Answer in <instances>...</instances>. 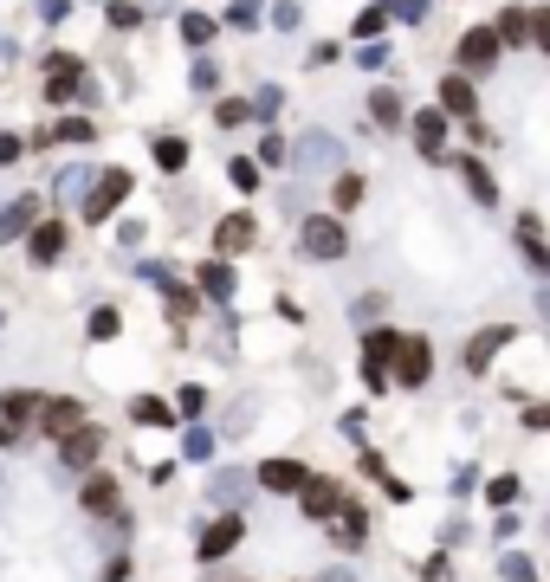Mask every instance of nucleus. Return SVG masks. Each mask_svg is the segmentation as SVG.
Instances as JSON below:
<instances>
[{
	"instance_id": "1",
	"label": "nucleus",
	"mask_w": 550,
	"mask_h": 582,
	"mask_svg": "<svg viewBox=\"0 0 550 582\" xmlns=\"http://www.w3.org/2000/svg\"><path fill=\"white\" fill-rule=\"evenodd\" d=\"M130 188H136V175L104 169L98 182H91V194H85V220H91V227H104V214H117V207L130 201Z\"/></svg>"
},
{
	"instance_id": "2",
	"label": "nucleus",
	"mask_w": 550,
	"mask_h": 582,
	"mask_svg": "<svg viewBox=\"0 0 550 582\" xmlns=\"http://www.w3.org/2000/svg\"><path fill=\"white\" fill-rule=\"evenodd\" d=\"M402 350L395 330H363V388H389V363Z\"/></svg>"
},
{
	"instance_id": "3",
	"label": "nucleus",
	"mask_w": 550,
	"mask_h": 582,
	"mask_svg": "<svg viewBox=\"0 0 550 582\" xmlns=\"http://www.w3.org/2000/svg\"><path fill=\"white\" fill-rule=\"evenodd\" d=\"M298 246H305L311 259H343V253H350V233H343L330 214H311L305 233H298Z\"/></svg>"
},
{
	"instance_id": "4",
	"label": "nucleus",
	"mask_w": 550,
	"mask_h": 582,
	"mask_svg": "<svg viewBox=\"0 0 550 582\" xmlns=\"http://www.w3.org/2000/svg\"><path fill=\"white\" fill-rule=\"evenodd\" d=\"M98 453H104V427H78V434H65L59 440V466L65 473H91V466H98Z\"/></svg>"
},
{
	"instance_id": "5",
	"label": "nucleus",
	"mask_w": 550,
	"mask_h": 582,
	"mask_svg": "<svg viewBox=\"0 0 550 582\" xmlns=\"http://www.w3.org/2000/svg\"><path fill=\"white\" fill-rule=\"evenodd\" d=\"M240 537H246V524H240V511H220V518L208 524V531H201V563H220V557H233V550H240Z\"/></svg>"
},
{
	"instance_id": "6",
	"label": "nucleus",
	"mask_w": 550,
	"mask_h": 582,
	"mask_svg": "<svg viewBox=\"0 0 550 582\" xmlns=\"http://www.w3.org/2000/svg\"><path fill=\"white\" fill-rule=\"evenodd\" d=\"M505 343H512V324H486V330H479V337L460 350V369H466V376H486V369H492V356H499Z\"/></svg>"
},
{
	"instance_id": "7",
	"label": "nucleus",
	"mask_w": 550,
	"mask_h": 582,
	"mask_svg": "<svg viewBox=\"0 0 550 582\" xmlns=\"http://www.w3.org/2000/svg\"><path fill=\"white\" fill-rule=\"evenodd\" d=\"M434 376V350H428V337H402V350H395V382L402 388H421Z\"/></svg>"
},
{
	"instance_id": "8",
	"label": "nucleus",
	"mask_w": 550,
	"mask_h": 582,
	"mask_svg": "<svg viewBox=\"0 0 550 582\" xmlns=\"http://www.w3.org/2000/svg\"><path fill=\"white\" fill-rule=\"evenodd\" d=\"M33 227H39V194H13V201L0 207V246H7V240H26Z\"/></svg>"
},
{
	"instance_id": "9",
	"label": "nucleus",
	"mask_w": 550,
	"mask_h": 582,
	"mask_svg": "<svg viewBox=\"0 0 550 582\" xmlns=\"http://www.w3.org/2000/svg\"><path fill=\"white\" fill-rule=\"evenodd\" d=\"M253 485H259V492H285V498H292V492H305V485H311V473L298 460H266L253 473Z\"/></svg>"
},
{
	"instance_id": "10",
	"label": "nucleus",
	"mask_w": 550,
	"mask_h": 582,
	"mask_svg": "<svg viewBox=\"0 0 550 582\" xmlns=\"http://www.w3.org/2000/svg\"><path fill=\"white\" fill-rule=\"evenodd\" d=\"M330 537H337V550H363V537H369V511L356 505V498H343L337 518H330Z\"/></svg>"
},
{
	"instance_id": "11",
	"label": "nucleus",
	"mask_w": 550,
	"mask_h": 582,
	"mask_svg": "<svg viewBox=\"0 0 550 582\" xmlns=\"http://www.w3.org/2000/svg\"><path fill=\"white\" fill-rule=\"evenodd\" d=\"M78 85H85V65L72 59V52H52L46 59V97L59 104V97H78Z\"/></svg>"
},
{
	"instance_id": "12",
	"label": "nucleus",
	"mask_w": 550,
	"mask_h": 582,
	"mask_svg": "<svg viewBox=\"0 0 550 582\" xmlns=\"http://www.w3.org/2000/svg\"><path fill=\"white\" fill-rule=\"evenodd\" d=\"M460 65H473V72L499 65V33H492V26H473V33H460Z\"/></svg>"
},
{
	"instance_id": "13",
	"label": "nucleus",
	"mask_w": 550,
	"mask_h": 582,
	"mask_svg": "<svg viewBox=\"0 0 550 582\" xmlns=\"http://www.w3.org/2000/svg\"><path fill=\"white\" fill-rule=\"evenodd\" d=\"M343 498H350V492H343L337 479H311L305 492H298V505H305V518H337Z\"/></svg>"
},
{
	"instance_id": "14",
	"label": "nucleus",
	"mask_w": 550,
	"mask_h": 582,
	"mask_svg": "<svg viewBox=\"0 0 550 582\" xmlns=\"http://www.w3.org/2000/svg\"><path fill=\"white\" fill-rule=\"evenodd\" d=\"M78 427H85V408H78V401H46V408H39V434L65 440V434H78Z\"/></svg>"
},
{
	"instance_id": "15",
	"label": "nucleus",
	"mask_w": 550,
	"mask_h": 582,
	"mask_svg": "<svg viewBox=\"0 0 550 582\" xmlns=\"http://www.w3.org/2000/svg\"><path fill=\"white\" fill-rule=\"evenodd\" d=\"M259 240V220L253 214H227V220H220V233H214V246H220V253H246V246H253Z\"/></svg>"
},
{
	"instance_id": "16",
	"label": "nucleus",
	"mask_w": 550,
	"mask_h": 582,
	"mask_svg": "<svg viewBox=\"0 0 550 582\" xmlns=\"http://www.w3.org/2000/svg\"><path fill=\"white\" fill-rule=\"evenodd\" d=\"M26 253H33V266H52V259L65 253V227L59 220H39V227L26 233Z\"/></svg>"
},
{
	"instance_id": "17",
	"label": "nucleus",
	"mask_w": 550,
	"mask_h": 582,
	"mask_svg": "<svg viewBox=\"0 0 550 582\" xmlns=\"http://www.w3.org/2000/svg\"><path fill=\"white\" fill-rule=\"evenodd\" d=\"M298 169H343V149H337V136H305L298 143Z\"/></svg>"
},
{
	"instance_id": "18",
	"label": "nucleus",
	"mask_w": 550,
	"mask_h": 582,
	"mask_svg": "<svg viewBox=\"0 0 550 582\" xmlns=\"http://www.w3.org/2000/svg\"><path fill=\"white\" fill-rule=\"evenodd\" d=\"M440 110H447V117H473V110H479V97H473V85H466L460 72L440 78Z\"/></svg>"
},
{
	"instance_id": "19",
	"label": "nucleus",
	"mask_w": 550,
	"mask_h": 582,
	"mask_svg": "<svg viewBox=\"0 0 550 582\" xmlns=\"http://www.w3.org/2000/svg\"><path fill=\"white\" fill-rule=\"evenodd\" d=\"M415 143H421V156H440V143H447V110H415Z\"/></svg>"
},
{
	"instance_id": "20",
	"label": "nucleus",
	"mask_w": 550,
	"mask_h": 582,
	"mask_svg": "<svg viewBox=\"0 0 550 582\" xmlns=\"http://www.w3.org/2000/svg\"><path fill=\"white\" fill-rule=\"evenodd\" d=\"M130 421H136V427H175V408H169L162 395H136V401H130Z\"/></svg>"
},
{
	"instance_id": "21",
	"label": "nucleus",
	"mask_w": 550,
	"mask_h": 582,
	"mask_svg": "<svg viewBox=\"0 0 550 582\" xmlns=\"http://www.w3.org/2000/svg\"><path fill=\"white\" fill-rule=\"evenodd\" d=\"M201 298H214V304H227L233 298V266H227V259H214V266H201Z\"/></svg>"
},
{
	"instance_id": "22",
	"label": "nucleus",
	"mask_w": 550,
	"mask_h": 582,
	"mask_svg": "<svg viewBox=\"0 0 550 582\" xmlns=\"http://www.w3.org/2000/svg\"><path fill=\"white\" fill-rule=\"evenodd\" d=\"M85 511H104V518L117 511V479L110 473H85Z\"/></svg>"
},
{
	"instance_id": "23",
	"label": "nucleus",
	"mask_w": 550,
	"mask_h": 582,
	"mask_svg": "<svg viewBox=\"0 0 550 582\" xmlns=\"http://www.w3.org/2000/svg\"><path fill=\"white\" fill-rule=\"evenodd\" d=\"M39 408H46V395H33V388H13V395L0 401V414H7L13 427H20V421H39Z\"/></svg>"
},
{
	"instance_id": "24",
	"label": "nucleus",
	"mask_w": 550,
	"mask_h": 582,
	"mask_svg": "<svg viewBox=\"0 0 550 582\" xmlns=\"http://www.w3.org/2000/svg\"><path fill=\"white\" fill-rule=\"evenodd\" d=\"M91 136H98V123L65 117V123H52V130H39V143H91Z\"/></svg>"
},
{
	"instance_id": "25",
	"label": "nucleus",
	"mask_w": 550,
	"mask_h": 582,
	"mask_svg": "<svg viewBox=\"0 0 550 582\" xmlns=\"http://www.w3.org/2000/svg\"><path fill=\"white\" fill-rule=\"evenodd\" d=\"M492 33H499V46H525V39H531V13L505 7V13H499V26H492Z\"/></svg>"
},
{
	"instance_id": "26",
	"label": "nucleus",
	"mask_w": 550,
	"mask_h": 582,
	"mask_svg": "<svg viewBox=\"0 0 550 582\" xmlns=\"http://www.w3.org/2000/svg\"><path fill=\"white\" fill-rule=\"evenodd\" d=\"M453 169H460V175H466V188H473V201H486V207H492V201H499V188H492V175H486V162H466V156H460V162H453Z\"/></svg>"
},
{
	"instance_id": "27",
	"label": "nucleus",
	"mask_w": 550,
	"mask_h": 582,
	"mask_svg": "<svg viewBox=\"0 0 550 582\" xmlns=\"http://www.w3.org/2000/svg\"><path fill=\"white\" fill-rule=\"evenodd\" d=\"M518 246H525L531 266H550V253H544V240H538V214H518Z\"/></svg>"
},
{
	"instance_id": "28",
	"label": "nucleus",
	"mask_w": 550,
	"mask_h": 582,
	"mask_svg": "<svg viewBox=\"0 0 550 582\" xmlns=\"http://www.w3.org/2000/svg\"><path fill=\"white\" fill-rule=\"evenodd\" d=\"M246 485H253V479H246V473H214V485H208V492H214L220 505L233 511V505H240V498H246Z\"/></svg>"
},
{
	"instance_id": "29",
	"label": "nucleus",
	"mask_w": 550,
	"mask_h": 582,
	"mask_svg": "<svg viewBox=\"0 0 550 582\" xmlns=\"http://www.w3.org/2000/svg\"><path fill=\"white\" fill-rule=\"evenodd\" d=\"M91 337H98V343H110V337H117V330H123V317H117V304H98V311H91Z\"/></svg>"
},
{
	"instance_id": "30",
	"label": "nucleus",
	"mask_w": 550,
	"mask_h": 582,
	"mask_svg": "<svg viewBox=\"0 0 550 582\" xmlns=\"http://www.w3.org/2000/svg\"><path fill=\"white\" fill-rule=\"evenodd\" d=\"M369 117H376L382 130H389V123H402V97H395V91H376V97H369Z\"/></svg>"
},
{
	"instance_id": "31",
	"label": "nucleus",
	"mask_w": 550,
	"mask_h": 582,
	"mask_svg": "<svg viewBox=\"0 0 550 582\" xmlns=\"http://www.w3.org/2000/svg\"><path fill=\"white\" fill-rule=\"evenodd\" d=\"M214 117H220V130H246V123H253V104H240V97H227V104H220Z\"/></svg>"
},
{
	"instance_id": "32",
	"label": "nucleus",
	"mask_w": 550,
	"mask_h": 582,
	"mask_svg": "<svg viewBox=\"0 0 550 582\" xmlns=\"http://www.w3.org/2000/svg\"><path fill=\"white\" fill-rule=\"evenodd\" d=\"M259 20H266L259 0H233V7H227V26H240V33H246V26H259Z\"/></svg>"
},
{
	"instance_id": "33",
	"label": "nucleus",
	"mask_w": 550,
	"mask_h": 582,
	"mask_svg": "<svg viewBox=\"0 0 550 582\" xmlns=\"http://www.w3.org/2000/svg\"><path fill=\"white\" fill-rule=\"evenodd\" d=\"M182 39H188V46H208V39H214V20H208V13H188V20H182Z\"/></svg>"
},
{
	"instance_id": "34",
	"label": "nucleus",
	"mask_w": 550,
	"mask_h": 582,
	"mask_svg": "<svg viewBox=\"0 0 550 582\" xmlns=\"http://www.w3.org/2000/svg\"><path fill=\"white\" fill-rule=\"evenodd\" d=\"M156 162H162V169H182V162H188V143H182V136H162V143H156Z\"/></svg>"
},
{
	"instance_id": "35",
	"label": "nucleus",
	"mask_w": 550,
	"mask_h": 582,
	"mask_svg": "<svg viewBox=\"0 0 550 582\" xmlns=\"http://www.w3.org/2000/svg\"><path fill=\"white\" fill-rule=\"evenodd\" d=\"M330 194H337V207H356V201H363V175H343L337 169V188H330Z\"/></svg>"
},
{
	"instance_id": "36",
	"label": "nucleus",
	"mask_w": 550,
	"mask_h": 582,
	"mask_svg": "<svg viewBox=\"0 0 550 582\" xmlns=\"http://www.w3.org/2000/svg\"><path fill=\"white\" fill-rule=\"evenodd\" d=\"M382 26H389V20H382V7H369V13H356V20H350V33L356 39H376Z\"/></svg>"
},
{
	"instance_id": "37",
	"label": "nucleus",
	"mask_w": 550,
	"mask_h": 582,
	"mask_svg": "<svg viewBox=\"0 0 550 582\" xmlns=\"http://www.w3.org/2000/svg\"><path fill=\"white\" fill-rule=\"evenodd\" d=\"M227 175H233V188H240V194H253V188H259V162H246V156L233 162Z\"/></svg>"
},
{
	"instance_id": "38",
	"label": "nucleus",
	"mask_w": 550,
	"mask_h": 582,
	"mask_svg": "<svg viewBox=\"0 0 550 582\" xmlns=\"http://www.w3.org/2000/svg\"><path fill=\"white\" fill-rule=\"evenodd\" d=\"M182 453H188V460H208V453H214V434H208V427H195V434L182 440Z\"/></svg>"
},
{
	"instance_id": "39",
	"label": "nucleus",
	"mask_w": 550,
	"mask_h": 582,
	"mask_svg": "<svg viewBox=\"0 0 550 582\" xmlns=\"http://www.w3.org/2000/svg\"><path fill=\"white\" fill-rule=\"evenodd\" d=\"M136 279H143V285H162V291H169V285H175V272L162 266V259H149V266H136Z\"/></svg>"
},
{
	"instance_id": "40",
	"label": "nucleus",
	"mask_w": 550,
	"mask_h": 582,
	"mask_svg": "<svg viewBox=\"0 0 550 582\" xmlns=\"http://www.w3.org/2000/svg\"><path fill=\"white\" fill-rule=\"evenodd\" d=\"M486 492H492V505H512V498H518V473H499Z\"/></svg>"
},
{
	"instance_id": "41",
	"label": "nucleus",
	"mask_w": 550,
	"mask_h": 582,
	"mask_svg": "<svg viewBox=\"0 0 550 582\" xmlns=\"http://www.w3.org/2000/svg\"><path fill=\"white\" fill-rule=\"evenodd\" d=\"M279 104H285V97H279V85H259V91H253V117H272Z\"/></svg>"
},
{
	"instance_id": "42",
	"label": "nucleus",
	"mask_w": 550,
	"mask_h": 582,
	"mask_svg": "<svg viewBox=\"0 0 550 582\" xmlns=\"http://www.w3.org/2000/svg\"><path fill=\"white\" fill-rule=\"evenodd\" d=\"M188 85H195V91H214V85H220L214 59H195V72H188Z\"/></svg>"
},
{
	"instance_id": "43",
	"label": "nucleus",
	"mask_w": 550,
	"mask_h": 582,
	"mask_svg": "<svg viewBox=\"0 0 550 582\" xmlns=\"http://www.w3.org/2000/svg\"><path fill=\"white\" fill-rule=\"evenodd\" d=\"M91 175H98V169H65L59 188H65V194H91Z\"/></svg>"
},
{
	"instance_id": "44",
	"label": "nucleus",
	"mask_w": 550,
	"mask_h": 582,
	"mask_svg": "<svg viewBox=\"0 0 550 582\" xmlns=\"http://www.w3.org/2000/svg\"><path fill=\"white\" fill-rule=\"evenodd\" d=\"M110 26H117V33H130V26H143V13H136L130 0H117V7H110Z\"/></svg>"
},
{
	"instance_id": "45",
	"label": "nucleus",
	"mask_w": 550,
	"mask_h": 582,
	"mask_svg": "<svg viewBox=\"0 0 550 582\" xmlns=\"http://www.w3.org/2000/svg\"><path fill=\"white\" fill-rule=\"evenodd\" d=\"M531 46H544V52H550V7L531 13Z\"/></svg>"
},
{
	"instance_id": "46",
	"label": "nucleus",
	"mask_w": 550,
	"mask_h": 582,
	"mask_svg": "<svg viewBox=\"0 0 550 582\" xmlns=\"http://www.w3.org/2000/svg\"><path fill=\"white\" fill-rule=\"evenodd\" d=\"M499 570H505V582H531V576H538V570H531V563H525V557H505V563H499Z\"/></svg>"
},
{
	"instance_id": "47",
	"label": "nucleus",
	"mask_w": 550,
	"mask_h": 582,
	"mask_svg": "<svg viewBox=\"0 0 550 582\" xmlns=\"http://www.w3.org/2000/svg\"><path fill=\"white\" fill-rule=\"evenodd\" d=\"M65 13H72V0H39V20H46V26H59Z\"/></svg>"
},
{
	"instance_id": "48",
	"label": "nucleus",
	"mask_w": 550,
	"mask_h": 582,
	"mask_svg": "<svg viewBox=\"0 0 550 582\" xmlns=\"http://www.w3.org/2000/svg\"><path fill=\"white\" fill-rule=\"evenodd\" d=\"M208 408V395H201V388H182V401H175V414H201Z\"/></svg>"
},
{
	"instance_id": "49",
	"label": "nucleus",
	"mask_w": 550,
	"mask_h": 582,
	"mask_svg": "<svg viewBox=\"0 0 550 582\" xmlns=\"http://www.w3.org/2000/svg\"><path fill=\"white\" fill-rule=\"evenodd\" d=\"M272 26H285V33L298 26V7H292V0H279V7H272Z\"/></svg>"
},
{
	"instance_id": "50",
	"label": "nucleus",
	"mask_w": 550,
	"mask_h": 582,
	"mask_svg": "<svg viewBox=\"0 0 550 582\" xmlns=\"http://www.w3.org/2000/svg\"><path fill=\"white\" fill-rule=\"evenodd\" d=\"M20 156V136H0V162H13Z\"/></svg>"
},
{
	"instance_id": "51",
	"label": "nucleus",
	"mask_w": 550,
	"mask_h": 582,
	"mask_svg": "<svg viewBox=\"0 0 550 582\" xmlns=\"http://www.w3.org/2000/svg\"><path fill=\"white\" fill-rule=\"evenodd\" d=\"M13 440H20V427H13L7 414H0V447H13Z\"/></svg>"
},
{
	"instance_id": "52",
	"label": "nucleus",
	"mask_w": 550,
	"mask_h": 582,
	"mask_svg": "<svg viewBox=\"0 0 550 582\" xmlns=\"http://www.w3.org/2000/svg\"><path fill=\"white\" fill-rule=\"evenodd\" d=\"M324 582H350V570H330V576H324Z\"/></svg>"
},
{
	"instance_id": "53",
	"label": "nucleus",
	"mask_w": 550,
	"mask_h": 582,
	"mask_svg": "<svg viewBox=\"0 0 550 582\" xmlns=\"http://www.w3.org/2000/svg\"><path fill=\"white\" fill-rule=\"evenodd\" d=\"M544 317H550V298H544Z\"/></svg>"
}]
</instances>
